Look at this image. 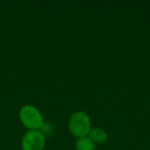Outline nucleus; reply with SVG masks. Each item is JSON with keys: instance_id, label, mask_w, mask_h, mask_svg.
I'll return each mask as SVG.
<instances>
[{"instance_id": "1", "label": "nucleus", "mask_w": 150, "mask_h": 150, "mask_svg": "<svg viewBox=\"0 0 150 150\" xmlns=\"http://www.w3.org/2000/svg\"><path fill=\"white\" fill-rule=\"evenodd\" d=\"M70 132L76 137H85L91 131L90 117L84 112H74L69 121Z\"/></svg>"}, {"instance_id": "2", "label": "nucleus", "mask_w": 150, "mask_h": 150, "mask_svg": "<svg viewBox=\"0 0 150 150\" xmlns=\"http://www.w3.org/2000/svg\"><path fill=\"white\" fill-rule=\"evenodd\" d=\"M19 118L23 125L30 130H39L44 123L42 115L33 105H24L19 112Z\"/></svg>"}, {"instance_id": "3", "label": "nucleus", "mask_w": 150, "mask_h": 150, "mask_svg": "<svg viewBox=\"0 0 150 150\" xmlns=\"http://www.w3.org/2000/svg\"><path fill=\"white\" fill-rule=\"evenodd\" d=\"M45 145V137L39 130L28 131L22 140L23 150H42Z\"/></svg>"}, {"instance_id": "4", "label": "nucleus", "mask_w": 150, "mask_h": 150, "mask_svg": "<svg viewBox=\"0 0 150 150\" xmlns=\"http://www.w3.org/2000/svg\"><path fill=\"white\" fill-rule=\"evenodd\" d=\"M89 139L95 144V143H102L104 142L106 138H107V134L105 133V130L101 129V128H92L91 129V131L89 132Z\"/></svg>"}, {"instance_id": "5", "label": "nucleus", "mask_w": 150, "mask_h": 150, "mask_svg": "<svg viewBox=\"0 0 150 150\" xmlns=\"http://www.w3.org/2000/svg\"><path fill=\"white\" fill-rule=\"evenodd\" d=\"M76 150H94L95 144L88 137H81L76 142Z\"/></svg>"}, {"instance_id": "6", "label": "nucleus", "mask_w": 150, "mask_h": 150, "mask_svg": "<svg viewBox=\"0 0 150 150\" xmlns=\"http://www.w3.org/2000/svg\"><path fill=\"white\" fill-rule=\"evenodd\" d=\"M40 129H41L40 132L43 134V135H44V134H49V133H52V127H51V126L48 125L47 123H43V125H42V127H40Z\"/></svg>"}]
</instances>
